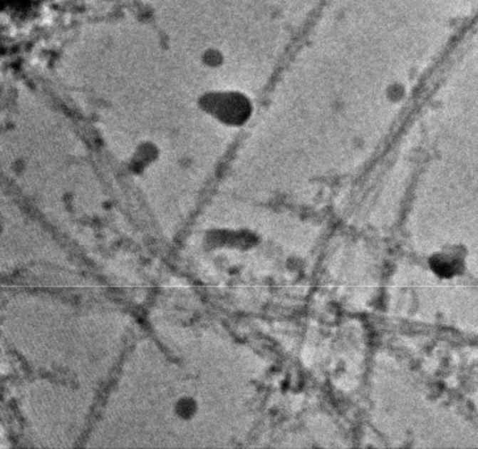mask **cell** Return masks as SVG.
Returning a JSON list of instances; mask_svg holds the SVG:
<instances>
[{
    "instance_id": "1",
    "label": "cell",
    "mask_w": 478,
    "mask_h": 449,
    "mask_svg": "<svg viewBox=\"0 0 478 449\" xmlns=\"http://www.w3.org/2000/svg\"><path fill=\"white\" fill-rule=\"evenodd\" d=\"M428 265L436 276L450 279L462 272L464 257L459 249H442L430 257Z\"/></svg>"
}]
</instances>
